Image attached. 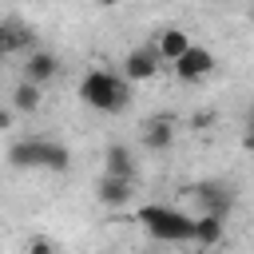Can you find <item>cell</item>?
<instances>
[{"instance_id": "cell-12", "label": "cell", "mask_w": 254, "mask_h": 254, "mask_svg": "<svg viewBox=\"0 0 254 254\" xmlns=\"http://www.w3.org/2000/svg\"><path fill=\"white\" fill-rule=\"evenodd\" d=\"M103 175H119V179H135V159L123 143H111L103 151Z\"/></svg>"}, {"instance_id": "cell-13", "label": "cell", "mask_w": 254, "mask_h": 254, "mask_svg": "<svg viewBox=\"0 0 254 254\" xmlns=\"http://www.w3.org/2000/svg\"><path fill=\"white\" fill-rule=\"evenodd\" d=\"M171 143H175V123L171 119H151L143 127V147L147 151H167Z\"/></svg>"}, {"instance_id": "cell-2", "label": "cell", "mask_w": 254, "mask_h": 254, "mask_svg": "<svg viewBox=\"0 0 254 254\" xmlns=\"http://www.w3.org/2000/svg\"><path fill=\"white\" fill-rule=\"evenodd\" d=\"M135 222H143V230L159 242H194V218L167 206V202H147L135 210Z\"/></svg>"}, {"instance_id": "cell-14", "label": "cell", "mask_w": 254, "mask_h": 254, "mask_svg": "<svg viewBox=\"0 0 254 254\" xmlns=\"http://www.w3.org/2000/svg\"><path fill=\"white\" fill-rule=\"evenodd\" d=\"M36 107H40V87H36V83H28V79H20V83H16V91H12V111L32 115Z\"/></svg>"}, {"instance_id": "cell-19", "label": "cell", "mask_w": 254, "mask_h": 254, "mask_svg": "<svg viewBox=\"0 0 254 254\" xmlns=\"http://www.w3.org/2000/svg\"><path fill=\"white\" fill-rule=\"evenodd\" d=\"M198 254H210V250H198Z\"/></svg>"}, {"instance_id": "cell-7", "label": "cell", "mask_w": 254, "mask_h": 254, "mask_svg": "<svg viewBox=\"0 0 254 254\" xmlns=\"http://www.w3.org/2000/svg\"><path fill=\"white\" fill-rule=\"evenodd\" d=\"M36 48V32L20 20H0V56H16V52H32Z\"/></svg>"}, {"instance_id": "cell-18", "label": "cell", "mask_w": 254, "mask_h": 254, "mask_svg": "<svg viewBox=\"0 0 254 254\" xmlns=\"http://www.w3.org/2000/svg\"><path fill=\"white\" fill-rule=\"evenodd\" d=\"M99 4H103V8H115V4H119V0H99Z\"/></svg>"}, {"instance_id": "cell-3", "label": "cell", "mask_w": 254, "mask_h": 254, "mask_svg": "<svg viewBox=\"0 0 254 254\" xmlns=\"http://www.w3.org/2000/svg\"><path fill=\"white\" fill-rule=\"evenodd\" d=\"M171 67H175V75H179V79L194 83V79H206V75L218 67V60H214V52H210V48H202V44H190V52H187L179 64H171Z\"/></svg>"}, {"instance_id": "cell-16", "label": "cell", "mask_w": 254, "mask_h": 254, "mask_svg": "<svg viewBox=\"0 0 254 254\" xmlns=\"http://www.w3.org/2000/svg\"><path fill=\"white\" fill-rule=\"evenodd\" d=\"M242 147H246V151H254V103H250V111H246V127H242Z\"/></svg>"}, {"instance_id": "cell-15", "label": "cell", "mask_w": 254, "mask_h": 254, "mask_svg": "<svg viewBox=\"0 0 254 254\" xmlns=\"http://www.w3.org/2000/svg\"><path fill=\"white\" fill-rule=\"evenodd\" d=\"M28 254H60V250H56V242H52V238L36 234V238H28Z\"/></svg>"}, {"instance_id": "cell-17", "label": "cell", "mask_w": 254, "mask_h": 254, "mask_svg": "<svg viewBox=\"0 0 254 254\" xmlns=\"http://www.w3.org/2000/svg\"><path fill=\"white\" fill-rule=\"evenodd\" d=\"M12 127V107H0V131Z\"/></svg>"}, {"instance_id": "cell-5", "label": "cell", "mask_w": 254, "mask_h": 254, "mask_svg": "<svg viewBox=\"0 0 254 254\" xmlns=\"http://www.w3.org/2000/svg\"><path fill=\"white\" fill-rule=\"evenodd\" d=\"M95 198H99L103 206L119 210V206H127V202L135 198V179H119V175H99V183H95Z\"/></svg>"}, {"instance_id": "cell-4", "label": "cell", "mask_w": 254, "mask_h": 254, "mask_svg": "<svg viewBox=\"0 0 254 254\" xmlns=\"http://www.w3.org/2000/svg\"><path fill=\"white\" fill-rule=\"evenodd\" d=\"M159 67H163V60H159V52L147 44V48L127 52V60H123V79H127V83H147V79L159 75Z\"/></svg>"}, {"instance_id": "cell-1", "label": "cell", "mask_w": 254, "mask_h": 254, "mask_svg": "<svg viewBox=\"0 0 254 254\" xmlns=\"http://www.w3.org/2000/svg\"><path fill=\"white\" fill-rule=\"evenodd\" d=\"M79 99H83L87 107H95V111L115 115V111H123V107L131 103V83H127L123 75H111V71H103V67H91V71L79 79Z\"/></svg>"}, {"instance_id": "cell-11", "label": "cell", "mask_w": 254, "mask_h": 254, "mask_svg": "<svg viewBox=\"0 0 254 254\" xmlns=\"http://www.w3.org/2000/svg\"><path fill=\"white\" fill-rule=\"evenodd\" d=\"M226 238V218L222 214H202V218H194V246L198 250H214L218 242Z\"/></svg>"}, {"instance_id": "cell-6", "label": "cell", "mask_w": 254, "mask_h": 254, "mask_svg": "<svg viewBox=\"0 0 254 254\" xmlns=\"http://www.w3.org/2000/svg\"><path fill=\"white\" fill-rule=\"evenodd\" d=\"M190 32H183V28H163V32H155V52H159V60L163 64H179L187 52H190Z\"/></svg>"}, {"instance_id": "cell-10", "label": "cell", "mask_w": 254, "mask_h": 254, "mask_svg": "<svg viewBox=\"0 0 254 254\" xmlns=\"http://www.w3.org/2000/svg\"><path fill=\"white\" fill-rule=\"evenodd\" d=\"M56 71H60V60H56L48 48H32V52H28V64H24V79H28V83L40 87V83H48Z\"/></svg>"}, {"instance_id": "cell-8", "label": "cell", "mask_w": 254, "mask_h": 254, "mask_svg": "<svg viewBox=\"0 0 254 254\" xmlns=\"http://www.w3.org/2000/svg\"><path fill=\"white\" fill-rule=\"evenodd\" d=\"M44 147L48 139H20L8 147V163L16 171H44Z\"/></svg>"}, {"instance_id": "cell-9", "label": "cell", "mask_w": 254, "mask_h": 254, "mask_svg": "<svg viewBox=\"0 0 254 254\" xmlns=\"http://www.w3.org/2000/svg\"><path fill=\"white\" fill-rule=\"evenodd\" d=\"M194 198L210 210V214H230V206H234V190L226 187V183H198L194 187Z\"/></svg>"}]
</instances>
